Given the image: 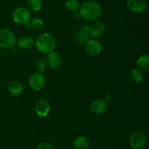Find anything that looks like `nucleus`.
Wrapping results in <instances>:
<instances>
[{
  "instance_id": "obj_1",
  "label": "nucleus",
  "mask_w": 149,
  "mask_h": 149,
  "mask_svg": "<svg viewBox=\"0 0 149 149\" xmlns=\"http://www.w3.org/2000/svg\"><path fill=\"white\" fill-rule=\"evenodd\" d=\"M81 17L89 21L97 20L102 14V7L96 1L90 0L83 3L79 8Z\"/></svg>"
},
{
  "instance_id": "obj_2",
  "label": "nucleus",
  "mask_w": 149,
  "mask_h": 149,
  "mask_svg": "<svg viewBox=\"0 0 149 149\" xmlns=\"http://www.w3.org/2000/svg\"><path fill=\"white\" fill-rule=\"evenodd\" d=\"M56 44L57 42L55 36L52 33L47 32L39 35L35 42L38 50L45 54H49L53 52L56 47Z\"/></svg>"
},
{
  "instance_id": "obj_3",
  "label": "nucleus",
  "mask_w": 149,
  "mask_h": 149,
  "mask_svg": "<svg viewBox=\"0 0 149 149\" xmlns=\"http://www.w3.org/2000/svg\"><path fill=\"white\" fill-rule=\"evenodd\" d=\"M16 42L15 35L10 29H0V48L8 49L14 46Z\"/></svg>"
},
{
  "instance_id": "obj_4",
  "label": "nucleus",
  "mask_w": 149,
  "mask_h": 149,
  "mask_svg": "<svg viewBox=\"0 0 149 149\" xmlns=\"http://www.w3.org/2000/svg\"><path fill=\"white\" fill-rule=\"evenodd\" d=\"M13 20L17 24H27L31 20V13L25 7H18L13 11Z\"/></svg>"
},
{
  "instance_id": "obj_5",
  "label": "nucleus",
  "mask_w": 149,
  "mask_h": 149,
  "mask_svg": "<svg viewBox=\"0 0 149 149\" xmlns=\"http://www.w3.org/2000/svg\"><path fill=\"white\" fill-rule=\"evenodd\" d=\"M146 135L143 131L136 130L130 138V145L133 149H142L146 145Z\"/></svg>"
},
{
  "instance_id": "obj_6",
  "label": "nucleus",
  "mask_w": 149,
  "mask_h": 149,
  "mask_svg": "<svg viewBox=\"0 0 149 149\" xmlns=\"http://www.w3.org/2000/svg\"><path fill=\"white\" fill-rule=\"evenodd\" d=\"M29 85L34 91H40L45 85V77L42 73L35 72L29 78Z\"/></svg>"
},
{
  "instance_id": "obj_7",
  "label": "nucleus",
  "mask_w": 149,
  "mask_h": 149,
  "mask_svg": "<svg viewBox=\"0 0 149 149\" xmlns=\"http://www.w3.org/2000/svg\"><path fill=\"white\" fill-rule=\"evenodd\" d=\"M127 7L133 13H143L148 7L146 0H127Z\"/></svg>"
},
{
  "instance_id": "obj_8",
  "label": "nucleus",
  "mask_w": 149,
  "mask_h": 149,
  "mask_svg": "<svg viewBox=\"0 0 149 149\" xmlns=\"http://www.w3.org/2000/svg\"><path fill=\"white\" fill-rule=\"evenodd\" d=\"M50 111V106L49 102L45 99H40L38 100L35 106L36 114L39 117H45L48 115Z\"/></svg>"
},
{
  "instance_id": "obj_9",
  "label": "nucleus",
  "mask_w": 149,
  "mask_h": 149,
  "mask_svg": "<svg viewBox=\"0 0 149 149\" xmlns=\"http://www.w3.org/2000/svg\"><path fill=\"white\" fill-rule=\"evenodd\" d=\"M101 44L97 40L91 39L85 44V52L90 56H96L101 52Z\"/></svg>"
},
{
  "instance_id": "obj_10",
  "label": "nucleus",
  "mask_w": 149,
  "mask_h": 149,
  "mask_svg": "<svg viewBox=\"0 0 149 149\" xmlns=\"http://www.w3.org/2000/svg\"><path fill=\"white\" fill-rule=\"evenodd\" d=\"M107 102L103 99H97L90 104V109L95 114H102L107 110Z\"/></svg>"
},
{
  "instance_id": "obj_11",
  "label": "nucleus",
  "mask_w": 149,
  "mask_h": 149,
  "mask_svg": "<svg viewBox=\"0 0 149 149\" xmlns=\"http://www.w3.org/2000/svg\"><path fill=\"white\" fill-rule=\"evenodd\" d=\"M46 61L47 64H48L50 68H56L61 65V63H62V58L59 53L53 51L48 54Z\"/></svg>"
},
{
  "instance_id": "obj_12",
  "label": "nucleus",
  "mask_w": 149,
  "mask_h": 149,
  "mask_svg": "<svg viewBox=\"0 0 149 149\" xmlns=\"http://www.w3.org/2000/svg\"><path fill=\"white\" fill-rule=\"evenodd\" d=\"M17 45L19 47L24 49L31 48L34 45V39L30 36H23L19 38L17 41Z\"/></svg>"
},
{
  "instance_id": "obj_13",
  "label": "nucleus",
  "mask_w": 149,
  "mask_h": 149,
  "mask_svg": "<svg viewBox=\"0 0 149 149\" xmlns=\"http://www.w3.org/2000/svg\"><path fill=\"white\" fill-rule=\"evenodd\" d=\"M73 146L74 149H88L90 147V141L87 137L80 135L75 138Z\"/></svg>"
},
{
  "instance_id": "obj_14",
  "label": "nucleus",
  "mask_w": 149,
  "mask_h": 149,
  "mask_svg": "<svg viewBox=\"0 0 149 149\" xmlns=\"http://www.w3.org/2000/svg\"><path fill=\"white\" fill-rule=\"evenodd\" d=\"M105 31V26L101 21H95L91 26V35L94 37H100Z\"/></svg>"
},
{
  "instance_id": "obj_15",
  "label": "nucleus",
  "mask_w": 149,
  "mask_h": 149,
  "mask_svg": "<svg viewBox=\"0 0 149 149\" xmlns=\"http://www.w3.org/2000/svg\"><path fill=\"white\" fill-rule=\"evenodd\" d=\"M136 65L140 71L148 72L149 71V55H143L138 58Z\"/></svg>"
},
{
  "instance_id": "obj_16",
  "label": "nucleus",
  "mask_w": 149,
  "mask_h": 149,
  "mask_svg": "<svg viewBox=\"0 0 149 149\" xmlns=\"http://www.w3.org/2000/svg\"><path fill=\"white\" fill-rule=\"evenodd\" d=\"M23 84L18 81H13L9 84L8 86V90L10 92V94L13 95H19L21 94L23 91Z\"/></svg>"
},
{
  "instance_id": "obj_17",
  "label": "nucleus",
  "mask_w": 149,
  "mask_h": 149,
  "mask_svg": "<svg viewBox=\"0 0 149 149\" xmlns=\"http://www.w3.org/2000/svg\"><path fill=\"white\" fill-rule=\"evenodd\" d=\"M44 25H45V23H44L43 20L40 17H36L31 19L30 21L26 24V26L28 28H32L35 30L39 31L43 29Z\"/></svg>"
},
{
  "instance_id": "obj_18",
  "label": "nucleus",
  "mask_w": 149,
  "mask_h": 149,
  "mask_svg": "<svg viewBox=\"0 0 149 149\" xmlns=\"http://www.w3.org/2000/svg\"><path fill=\"white\" fill-rule=\"evenodd\" d=\"M130 78L131 81L135 84H139L143 81V74L141 71L139 69H132L130 72Z\"/></svg>"
},
{
  "instance_id": "obj_19",
  "label": "nucleus",
  "mask_w": 149,
  "mask_h": 149,
  "mask_svg": "<svg viewBox=\"0 0 149 149\" xmlns=\"http://www.w3.org/2000/svg\"><path fill=\"white\" fill-rule=\"evenodd\" d=\"M65 7L68 11H78L80 8V4L77 0H66L65 2Z\"/></svg>"
},
{
  "instance_id": "obj_20",
  "label": "nucleus",
  "mask_w": 149,
  "mask_h": 149,
  "mask_svg": "<svg viewBox=\"0 0 149 149\" xmlns=\"http://www.w3.org/2000/svg\"><path fill=\"white\" fill-rule=\"evenodd\" d=\"M27 5L29 10L33 12H37L42 5V0H27Z\"/></svg>"
},
{
  "instance_id": "obj_21",
  "label": "nucleus",
  "mask_w": 149,
  "mask_h": 149,
  "mask_svg": "<svg viewBox=\"0 0 149 149\" xmlns=\"http://www.w3.org/2000/svg\"><path fill=\"white\" fill-rule=\"evenodd\" d=\"M89 37H90V35L79 31V32L77 33V35H76V41H77V43L79 44V45H85V44L90 40V39H89Z\"/></svg>"
},
{
  "instance_id": "obj_22",
  "label": "nucleus",
  "mask_w": 149,
  "mask_h": 149,
  "mask_svg": "<svg viewBox=\"0 0 149 149\" xmlns=\"http://www.w3.org/2000/svg\"><path fill=\"white\" fill-rule=\"evenodd\" d=\"M35 65H36V68L38 71V72H43L47 66L46 60L43 58H38L36 59V63H35Z\"/></svg>"
},
{
  "instance_id": "obj_23",
  "label": "nucleus",
  "mask_w": 149,
  "mask_h": 149,
  "mask_svg": "<svg viewBox=\"0 0 149 149\" xmlns=\"http://www.w3.org/2000/svg\"><path fill=\"white\" fill-rule=\"evenodd\" d=\"M36 149H55L52 144L47 142H42L38 144Z\"/></svg>"
},
{
  "instance_id": "obj_24",
  "label": "nucleus",
  "mask_w": 149,
  "mask_h": 149,
  "mask_svg": "<svg viewBox=\"0 0 149 149\" xmlns=\"http://www.w3.org/2000/svg\"><path fill=\"white\" fill-rule=\"evenodd\" d=\"M79 31L83 32L84 33H87L88 35H90L91 34V26L90 25H83L80 28Z\"/></svg>"
},
{
  "instance_id": "obj_25",
  "label": "nucleus",
  "mask_w": 149,
  "mask_h": 149,
  "mask_svg": "<svg viewBox=\"0 0 149 149\" xmlns=\"http://www.w3.org/2000/svg\"><path fill=\"white\" fill-rule=\"evenodd\" d=\"M73 17H74V18H76V19L79 18V17H81L79 12V11L74 12V13H73Z\"/></svg>"
},
{
  "instance_id": "obj_26",
  "label": "nucleus",
  "mask_w": 149,
  "mask_h": 149,
  "mask_svg": "<svg viewBox=\"0 0 149 149\" xmlns=\"http://www.w3.org/2000/svg\"><path fill=\"white\" fill-rule=\"evenodd\" d=\"M103 100H105V101L107 102L108 100H111V95L110 94H106V95H105L104 97V99Z\"/></svg>"
}]
</instances>
